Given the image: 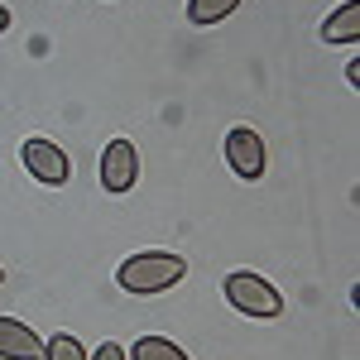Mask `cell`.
I'll return each instance as SVG.
<instances>
[{"label":"cell","mask_w":360,"mask_h":360,"mask_svg":"<svg viewBox=\"0 0 360 360\" xmlns=\"http://www.w3.org/2000/svg\"><path fill=\"white\" fill-rule=\"evenodd\" d=\"M236 10H240V0H188V25L212 29V25H221L226 15H236Z\"/></svg>","instance_id":"8"},{"label":"cell","mask_w":360,"mask_h":360,"mask_svg":"<svg viewBox=\"0 0 360 360\" xmlns=\"http://www.w3.org/2000/svg\"><path fill=\"white\" fill-rule=\"evenodd\" d=\"M139 183V149L135 139H111L106 149H101V188L106 193H130Z\"/></svg>","instance_id":"4"},{"label":"cell","mask_w":360,"mask_h":360,"mask_svg":"<svg viewBox=\"0 0 360 360\" xmlns=\"http://www.w3.org/2000/svg\"><path fill=\"white\" fill-rule=\"evenodd\" d=\"M226 298H231L236 312H245V317H278L283 312L278 288L259 274H226Z\"/></svg>","instance_id":"3"},{"label":"cell","mask_w":360,"mask_h":360,"mask_svg":"<svg viewBox=\"0 0 360 360\" xmlns=\"http://www.w3.org/2000/svg\"><path fill=\"white\" fill-rule=\"evenodd\" d=\"M44 360H86V351H82L77 336H53V341L44 346Z\"/></svg>","instance_id":"10"},{"label":"cell","mask_w":360,"mask_h":360,"mask_svg":"<svg viewBox=\"0 0 360 360\" xmlns=\"http://www.w3.org/2000/svg\"><path fill=\"white\" fill-rule=\"evenodd\" d=\"M322 39H327V44H356L360 39V0H346L336 15H327Z\"/></svg>","instance_id":"7"},{"label":"cell","mask_w":360,"mask_h":360,"mask_svg":"<svg viewBox=\"0 0 360 360\" xmlns=\"http://www.w3.org/2000/svg\"><path fill=\"white\" fill-rule=\"evenodd\" d=\"M20 159H25V173L34 183H44V188H63L72 178V159L63 154V144H53L44 135H29L20 144Z\"/></svg>","instance_id":"2"},{"label":"cell","mask_w":360,"mask_h":360,"mask_svg":"<svg viewBox=\"0 0 360 360\" xmlns=\"http://www.w3.org/2000/svg\"><path fill=\"white\" fill-rule=\"evenodd\" d=\"M5 29H10V10L0 5V34H5Z\"/></svg>","instance_id":"12"},{"label":"cell","mask_w":360,"mask_h":360,"mask_svg":"<svg viewBox=\"0 0 360 360\" xmlns=\"http://www.w3.org/2000/svg\"><path fill=\"white\" fill-rule=\"evenodd\" d=\"M0 360H44V341L25 322L0 317Z\"/></svg>","instance_id":"6"},{"label":"cell","mask_w":360,"mask_h":360,"mask_svg":"<svg viewBox=\"0 0 360 360\" xmlns=\"http://www.w3.org/2000/svg\"><path fill=\"white\" fill-rule=\"evenodd\" d=\"M130 360H188L168 336H135V346H130Z\"/></svg>","instance_id":"9"},{"label":"cell","mask_w":360,"mask_h":360,"mask_svg":"<svg viewBox=\"0 0 360 360\" xmlns=\"http://www.w3.org/2000/svg\"><path fill=\"white\" fill-rule=\"evenodd\" d=\"M91 360H125V351H120L115 341H101V346H96V356H91Z\"/></svg>","instance_id":"11"},{"label":"cell","mask_w":360,"mask_h":360,"mask_svg":"<svg viewBox=\"0 0 360 360\" xmlns=\"http://www.w3.org/2000/svg\"><path fill=\"white\" fill-rule=\"evenodd\" d=\"M226 164H231L236 178L259 183V178H264V139L255 135L250 125H236V130L226 135Z\"/></svg>","instance_id":"5"},{"label":"cell","mask_w":360,"mask_h":360,"mask_svg":"<svg viewBox=\"0 0 360 360\" xmlns=\"http://www.w3.org/2000/svg\"><path fill=\"white\" fill-rule=\"evenodd\" d=\"M183 274H188V259H178L173 250H139L130 259H120L115 283H120L125 293L149 298V293H168L173 283H183Z\"/></svg>","instance_id":"1"},{"label":"cell","mask_w":360,"mask_h":360,"mask_svg":"<svg viewBox=\"0 0 360 360\" xmlns=\"http://www.w3.org/2000/svg\"><path fill=\"white\" fill-rule=\"evenodd\" d=\"M0 278H5V269H0Z\"/></svg>","instance_id":"13"}]
</instances>
